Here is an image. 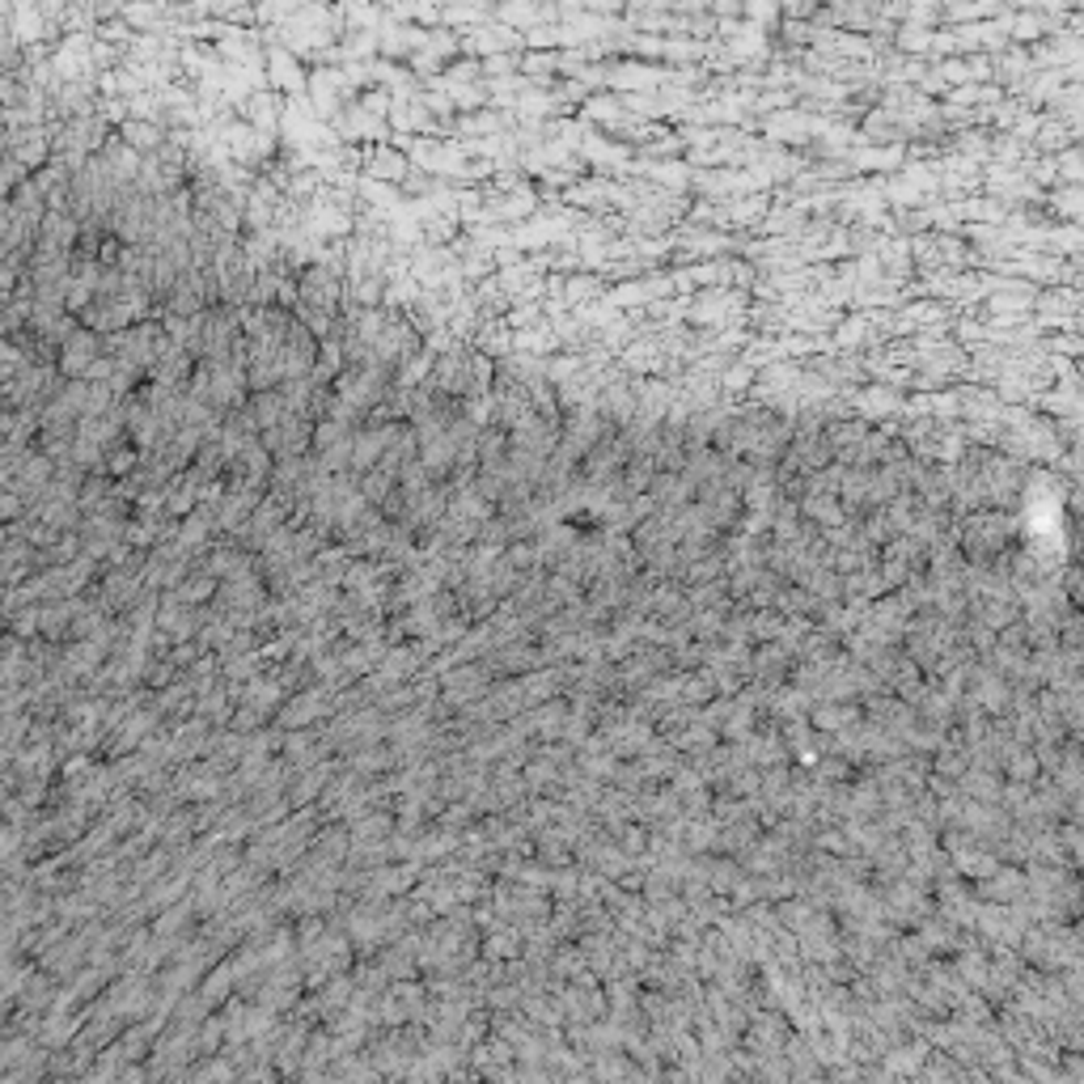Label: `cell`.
Listing matches in <instances>:
<instances>
[{"label":"cell","instance_id":"30bf717a","mask_svg":"<svg viewBox=\"0 0 1084 1084\" xmlns=\"http://www.w3.org/2000/svg\"><path fill=\"white\" fill-rule=\"evenodd\" d=\"M801 517H806L809 526H818V530H839L843 522H848V513L839 505V496L834 492H813V496H801Z\"/></svg>","mask_w":1084,"mask_h":1084},{"label":"cell","instance_id":"4fadbf2b","mask_svg":"<svg viewBox=\"0 0 1084 1084\" xmlns=\"http://www.w3.org/2000/svg\"><path fill=\"white\" fill-rule=\"evenodd\" d=\"M898 39V51H915V55H924V51H933V34L936 30H924V25H903V30H894Z\"/></svg>","mask_w":1084,"mask_h":1084},{"label":"cell","instance_id":"6da1fadb","mask_svg":"<svg viewBox=\"0 0 1084 1084\" xmlns=\"http://www.w3.org/2000/svg\"><path fill=\"white\" fill-rule=\"evenodd\" d=\"M1017 538H1021V526L1012 513L979 508L958 522V547L970 559V568H991L996 559H1004L1017 547Z\"/></svg>","mask_w":1084,"mask_h":1084},{"label":"cell","instance_id":"3957f363","mask_svg":"<svg viewBox=\"0 0 1084 1084\" xmlns=\"http://www.w3.org/2000/svg\"><path fill=\"white\" fill-rule=\"evenodd\" d=\"M457 48L475 60H492V55H513L522 48V30H508V25H471V30H457Z\"/></svg>","mask_w":1084,"mask_h":1084},{"label":"cell","instance_id":"5b68a950","mask_svg":"<svg viewBox=\"0 0 1084 1084\" xmlns=\"http://www.w3.org/2000/svg\"><path fill=\"white\" fill-rule=\"evenodd\" d=\"M360 170L369 182H386V187H403V178L411 175V161H407V149L399 145H369L360 149Z\"/></svg>","mask_w":1084,"mask_h":1084},{"label":"cell","instance_id":"2e32d148","mask_svg":"<svg viewBox=\"0 0 1084 1084\" xmlns=\"http://www.w3.org/2000/svg\"><path fill=\"white\" fill-rule=\"evenodd\" d=\"M208 589H212V577H208V572H200V577H196L191 585H187V589H182V598H203Z\"/></svg>","mask_w":1084,"mask_h":1084},{"label":"cell","instance_id":"9c48e42d","mask_svg":"<svg viewBox=\"0 0 1084 1084\" xmlns=\"http://www.w3.org/2000/svg\"><path fill=\"white\" fill-rule=\"evenodd\" d=\"M115 136H119L131 152H140V157H152V152L170 140V131L161 124H149V119H127V124L115 127Z\"/></svg>","mask_w":1084,"mask_h":1084},{"label":"cell","instance_id":"ba28073f","mask_svg":"<svg viewBox=\"0 0 1084 1084\" xmlns=\"http://www.w3.org/2000/svg\"><path fill=\"white\" fill-rule=\"evenodd\" d=\"M191 369H196V360L182 352L178 344H166L161 356L152 360L149 378L152 386H166V390H187V381H191Z\"/></svg>","mask_w":1084,"mask_h":1084},{"label":"cell","instance_id":"7c38bea8","mask_svg":"<svg viewBox=\"0 0 1084 1084\" xmlns=\"http://www.w3.org/2000/svg\"><path fill=\"white\" fill-rule=\"evenodd\" d=\"M1051 212H1060L1067 225H1076V217H1081V187H1055L1051 191Z\"/></svg>","mask_w":1084,"mask_h":1084},{"label":"cell","instance_id":"8992f818","mask_svg":"<svg viewBox=\"0 0 1084 1084\" xmlns=\"http://www.w3.org/2000/svg\"><path fill=\"white\" fill-rule=\"evenodd\" d=\"M98 356H102V335L76 327L73 335H69V344L60 348V373H64L69 381H81L85 373H90V365H94Z\"/></svg>","mask_w":1084,"mask_h":1084},{"label":"cell","instance_id":"8fae6325","mask_svg":"<svg viewBox=\"0 0 1084 1084\" xmlns=\"http://www.w3.org/2000/svg\"><path fill=\"white\" fill-rule=\"evenodd\" d=\"M246 407H251V420H254V429H259V436H263V432H272L276 424H284V420H288V407H284V394H280V386H276V390H263V394H251V399H246Z\"/></svg>","mask_w":1084,"mask_h":1084},{"label":"cell","instance_id":"52a82bcc","mask_svg":"<svg viewBox=\"0 0 1084 1084\" xmlns=\"http://www.w3.org/2000/svg\"><path fill=\"white\" fill-rule=\"evenodd\" d=\"M9 136V157L22 170H43L51 161V131L48 127H25V131H4Z\"/></svg>","mask_w":1084,"mask_h":1084},{"label":"cell","instance_id":"277c9868","mask_svg":"<svg viewBox=\"0 0 1084 1084\" xmlns=\"http://www.w3.org/2000/svg\"><path fill=\"white\" fill-rule=\"evenodd\" d=\"M263 73L272 81V90H276L280 98H305V69L302 60L293 55V51H284L280 43H267L263 51Z\"/></svg>","mask_w":1084,"mask_h":1084},{"label":"cell","instance_id":"9a60e30c","mask_svg":"<svg viewBox=\"0 0 1084 1084\" xmlns=\"http://www.w3.org/2000/svg\"><path fill=\"white\" fill-rule=\"evenodd\" d=\"M22 513H25L22 501H18V496H9V492L0 487V526H13V522H18Z\"/></svg>","mask_w":1084,"mask_h":1084},{"label":"cell","instance_id":"5bb4252c","mask_svg":"<svg viewBox=\"0 0 1084 1084\" xmlns=\"http://www.w3.org/2000/svg\"><path fill=\"white\" fill-rule=\"evenodd\" d=\"M852 161H856V166H869V170H890V166L903 161V149L894 145V149H885V152H856Z\"/></svg>","mask_w":1084,"mask_h":1084},{"label":"cell","instance_id":"7a4b0ae2","mask_svg":"<svg viewBox=\"0 0 1084 1084\" xmlns=\"http://www.w3.org/2000/svg\"><path fill=\"white\" fill-rule=\"evenodd\" d=\"M746 309H750V297L741 288H707L699 297L686 302V318L699 323V327H733V323H746Z\"/></svg>","mask_w":1084,"mask_h":1084}]
</instances>
